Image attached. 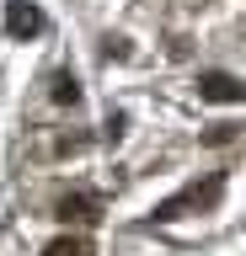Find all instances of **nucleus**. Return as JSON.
Listing matches in <instances>:
<instances>
[{
	"label": "nucleus",
	"instance_id": "nucleus-1",
	"mask_svg": "<svg viewBox=\"0 0 246 256\" xmlns=\"http://www.w3.org/2000/svg\"><path fill=\"white\" fill-rule=\"evenodd\" d=\"M225 198V176L214 171V176H203V182H187L182 192H171L166 203H155L150 208V219L155 224H171V219H182V214H203V208H214Z\"/></svg>",
	"mask_w": 246,
	"mask_h": 256
},
{
	"label": "nucleus",
	"instance_id": "nucleus-2",
	"mask_svg": "<svg viewBox=\"0 0 246 256\" xmlns=\"http://www.w3.org/2000/svg\"><path fill=\"white\" fill-rule=\"evenodd\" d=\"M43 27H49V16L38 11L33 0H6V32H11L17 43H27V38H38Z\"/></svg>",
	"mask_w": 246,
	"mask_h": 256
},
{
	"label": "nucleus",
	"instance_id": "nucleus-3",
	"mask_svg": "<svg viewBox=\"0 0 246 256\" xmlns=\"http://www.w3.org/2000/svg\"><path fill=\"white\" fill-rule=\"evenodd\" d=\"M54 219L59 224H97L102 219V198H91V192H65L59 208H54Z\"/></svg>",
	"mask_w": 246,
	"mask_h": 256
},
{
	"label": "nucleus",
	"instance_id": "nucleus-4",
	"mask_svg": "<svg viewBox=\"0 0 246 256\" xmlns=\"http://www.w3.org/2000/svg\"><path fill=\"white\" fill-rule=\"evenodd\" d=\"M198 96L203 102H246V80L225 75V70H209V75H198Z\"/></svg>",
	"mask_w": 246,
	"mask_h": 256
},
{
	"label": "nucleus",
	"instance_id": "nucleus-5",
	"mask_svg": "<svg viewBox=\"0 0 246 256\" xmlns=\"http://www.w3.org/2000/svg\"><path fill=\"white\" fill-rule=\"evenodd\" d=\"M43 256H97V246L86 235H54L49 246H43Z\"/></svg>",
	"mask_w": 246,
	"mask_h": 256
},
{
	"label": "nucleus",
	"instance_id": "nucleus-6",
	"mask_svg": "<svg viewBox=\"0 0 246 256\" xmlns=\"http://www.w3.org/2000/svg\"><path fill=\"white\" fill-rule=\"evenodd\" d=\"M49 96L59 102V107H81V80L70 75V70H59V75L49 80Z\"/></svg>",
	"mask_w": 246,
	"mask_h": 256
},
{
	"label": "nucleus",
	"instance_id": "nucleus-7",
	"mask_svg": "<svg viewBox=\"0 0 246 256\" xmlns=\"http://www.w3.org/2000/svg\"><path fill=\"white\" fill-rule=\"evenodd\" d=\"M230 139H235V128H230V123H214L209 134H203V144H230Z\"/></svg>",
	"mask_w": 246,
	"mask_h": 256
},
{
	"label": "nucleus",
	"instance_id": "nucleus-8",
	"mask_svg": "<svg viewBox=\"0 0 246 256\" xmlns=\"http://www.w3.org/2000/svg\"><path fill=\"white\" fill-rule=\"evenodd\" d=\"M123 128H129V118H123V112H113V118H107V139H123Z\"/></svg>",
	"mask_w": 246,
	"mask_h": 256
},
{
	"label": "nucleus",
	"instance_id": "nucleus-9",
	"mask_svg": "<svg viewBox=\"0 0 246 256\" xmlns=\"http://www.w3.org/2000/svg\"><path fill=\"white\" fill-rule=\"evenodd\" d=\"M107 59H129V43L123 38H107Z\"/></svg>",
	"mask_w": 246,
	"mask_h": 256
}]
</instances>
